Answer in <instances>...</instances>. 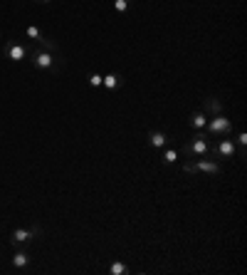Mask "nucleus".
Returning <instances> with one entry per match:
<instances>
[{
	"instance_id": "nucleus-6",
	"label": "nucleus",
	"mask_w": 247,
	"mask_h": 275,
	"mask_svg": "<svg viewBox=\"0 0 247 275\" xmlns=\"http://www.w3.org/2000/svg\"><path fill=\"white\" fill-rule=\"evenodd\" d=\"M3 52H5V57L13 60V62H23V60L30 57V47H25L23 43H8V45L3 47Z\"/></svg>"
},
{
	"instance_id": "nucleus-19",
	"label": "nucleus",
	"mask_w": 247,
	"mask_h": 275,
	"mask_svg": "<svg viewBox=\"0 0 247 275\" xmlns=\"http://www.w3.org/2000/svg\"><path fill=\"white\" fill-rule=\"evenodd\" d=\"M37 3H40V5H47V3H52V0H37Z\"/></svg>"
},
{
	"instance_id": "nucleus-13",
	"label": "nucleus",
	"mask_w": 247,
	"mask_h": 275,
	"mask_svg": "<svg viewBox=\"0 0 247 275\" xmlns=\"http://www.w3.org/2000/svg\"><path fill=\"white\" fill-rule=\"evenodd\" d=\"M109 273H111V275H129L131 268H129L124 260H114V263L109 265Z\"/></svg>"
},
{
	"instance_id": "nucleus-11",
	"label": "nucleus",
	"mask_w": 247,
	"mask_h": 275,
	"mask_svg": "<svg viewBox=\"0 0 247 275\" xmlns=\"http://www.w3.org/2000/svg\"><path fill=\"white\" fill-rule=\"evenodd\" d=\"M102 87H106V90H116V87H121V75H116V72L106 75V77L102 80Z\"/></svg>"
},
{
	"instance_id": "nucleus-1",
	"label": "nucleus",
	"mask_w": 247,
	"mask_h": 275,
	"mask_svg": "<svg viewBox=\"0 0 247 275\" xmlns=\"http://www.w3.org/2000/svg\"><path fill=\"white\" fill-rule=\"evenodd\" d=\"M210 149H212V144H210L205 129H200V132L193 134V139H190L180 151H183L188 159H200V156H210Z\"/></svg>"
},
{
	"instance_id": "nucleus-18",
	"label": "nucleus",
	"mask_w": 247,
	"mask_h": 275,
	"mask_svg": "<svg viewBox=\"0 0 247 275\" xmlns=\"http://www.w3.org/2000/svg\"><path fill=\"white\" fill-rule=\"evenodd\" d=\"M102 80H104L102 75H97V72H92V75H89V87H102Z\"/></svg>"
},
{
	"instance_id": "nucleus-16",
	"label": "nucleus",
	"mask_w": 247,
	"mask_h": 275,
	"mask_svg": "<svg viewBox=\"0 0 247 275\" xmlns=\"http://www.w3.org/2000/svg\"><path fill=\"white\" fill-rule=\"evenodd\" d=\"M161 161H163V164H176V161H178V151H176V149H166V151L161 154Z\"/></svg>"
},
{
	"instance_id": "nucleus-9",
	"label": "nucleus",
	"mask_w": 247,
	"mask_h": 275,
	"mask_svg": "<svg viewBox=\"0 0 247 275\" xmlns=\"http://www.w3.org/2000/svg\"><path fill=\"white\" fill-rule=\"evenodd\" d=\"M203 114H208V117H215V114H220L222 112V104L215 99V97H208L205 102H203V109H200Z\"/></svg>"
},
{
	"instance_id": "nucleus-14",
	"label": "nucleus",
	"mask_w": 247,
	"mask_h": 275,
	"mask_svg": "<svg viewBox=\"0 0 247 275\" xmlns=\"http://www.w3.org/2000/svg\"><path fill=\"white\" fill-rule=\"evenodd\" d=\"M235 144L240 146V156L245 159V156H247V151H245V146H247V132H242V129H240V132H237V139H235Z\"/></svg>"
},
{
	"instance_id": "nucleus-8",
	"label": "nucleus",
	"mask_w": 247,
	"mask_h": 275,
	"mask_svg": "<svg viewBox=\"0 0 247 275\" xmlns=\"http://www.w3.org/2000/svg\"><path fill=\"white\" fill-rule=\"evenodd\" d=\"M168 144V134L166 132H148V146L151 149H163Z\"/></svg>"
},
{
	"instance_id": "nucleus-5",
	"label": "nucleus",
	"mask_w": 247,
	"mask_h": 275,
	"mask_svg": "<svg viewBox=\"0 0 247 275\" xmlns=\"http://www.w3.org/2000/svg\"><path fill=\"white\" fill-rule=\"evenodd\" d=\"M235 151H237V144L232 137H220V141L212 144V149H210V154H215L217 159H232Z\"/></svg>"
},
{
	"instance_id": "nucleus-2",
	"label": "nucleus",
	"mask_w": 247,
	"mask_h": 275,
	"mask_svg": "<svg viewBox=\"0 0 247 275\" xmlns=\"http://www.w3.org/2000/svg\"><path fill=\"white\" fill-rule=\"evenodd\" d=\"M205 134H210V137H232V119H227L222 112L215 114V117H208Z\"/></svg>"
},
{
	"instance_id": "nucleus-4",
	"label": "nucleus",
	"mask_w": 247,
	"mask_h": 275,
	"mask_svg": "<svg viewBox=\"0 0 247 275\" xmlns=\"http://www.w3.org/2000/svg\"><path fill=\"white\" fill-rule=\"evenodd\" d=\"M30 60H33V65H35L37 70H42V72H52V70L57 67L55 52H47V50H42V47H33V50H30Z\"/></svg>"
},
{
	"instance_id": "nucleus-17",
	"label": "nucleus",
	"mask_w": 247,
	"mask_h": 275,
	"mask_svg": "<svg viewBox=\"0 0 247 275\" xmlns=\"http://www.w3.org/2000/svg\"><path fill=\"white\" fill-rule=\"evenodd\" d=\"M129 5H131V0H114V10L121 13V15L129 10Z\"/></svg>"
},
{
	"instance_id": "nucleus-12",
	"label": "nucleus",
	"mask_w": 247,
	"mask_h": 275,
	"mask_svg": "<svg viewBox=\"0 0 247 275\" xmlns=\"http://www.w3.org/2000/svg\"><path fill=\"white\" fill-rule=\"evenodd\" d=\"M205 124H208V114H203V112H195V114L190 117V127H193L195 132L205 129Z\"/></svg>"
},
{
	"instance_id": "nucleus-3",
	"label": "nucleus",
	"mask_w": 247,
	"mask_h": 275,
	"mask_svg": "<svg viewBox=\"0 0 247 275\" xmlns=\"http://www.w3.org/2000/svg\"><path fill=\"white\" fill-rule=\"evenodd\" d=\"M183 171L185 174H208V176H215L220 174V164L212 161V159H195V161H185L183 164Z\"/></svg>"
},
{
	"instance_id": "nucleus-7",
	"label": "nucleus",
	"mask_w": 247,
	"mask_h": 275,
	"mask_svg": "<svg viewBox=\"0 0 247 275\" xmlns=\"http://www.w3.org/2000/svg\"><path fill=\"white\" fill-rule=\"evenodd\" d=\"M37 235H40V228H37V226H30V228H15L13 235H10V240H13V245H23V243L35 240Z\"/></svg>"
},
{
	"instance_id": "nucleus-10",
	"label": "nucleus",
	"mask_w": 247,
	"mask_h": 275,
	"mask_svg": "<svg viewBox=\"0 0 247 275\" xmlns=\"http://www.w3.org/2000/svg\"><path fill=\"white\" fill-rule=\"evenodd\" d=\"M28 265H30V255H28L25 250H18V253L13 255V268L23 270V268H28Z\"/></svg>"
},
{
	"instance_id": "nucleus-15",
	"label": "nucleus",
	"mask_w": 247,
	"mask_h": 275,
	"mask_svg": "<svg viewBox=\"0 0 247 275\" xmlns=\"http://www.w3.org/2000/svg\"><path fill=\"white\" fill-rule=\"evenodd\" d=\"M25 35H28L33 43H37V40L42 38V30H40L37 25H28V28H25Z\"/></svg>"
}]
</instances>
